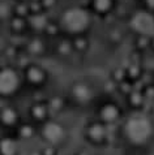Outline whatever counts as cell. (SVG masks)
Segmentation results:
<instances>
[{
	"mask_svg": "<svg viewBox=\"0 0 154 155\" xmlns=\"http://www.w3.org/2000/svg\"><path fill=\"white\" fill-rule=\"evenodd\" d=\"M64 25L72 31H80L88 25V13L82 9H71L64 15Z\"/></svg>",
	"mask_w": 154,
	"mask_h": 155,
	"instance_id": "6da1fadb",
	"label": "cell"
},
{
	"mask_svg": "<svg viewBox=\"0 0 154 155\" xmlns=\"http://www.w3.org/2000/svg\"><path fill=\"white\" fill-rule=\"evenodd\" d=\"M132 26L139 33L145 35H153L154 34V18L152 15L146 12H139L132 20Z\"/></svg>",
	"mask_w": 154,
	"mask_h": 155,
	"instance_id": "7a4b0ae2",
	"label": "cell"
},
{
	"mask_svg": "<svg viewBox=\"0 0 154 155\" xmlns=\"http://www.w3.org/2000/svg\"><path fill=\"white\" fill-rule=\"evenodd\" d=\"M18 86V77L16 72L11 69H4L0 72V94L9 95Z\"/></svg>",
	"mask_w": 154,
	"mask_h": 155,
	"instance_id": "3957f363",
	"label": "cell"
},
{
	"mask_svg": "<svg viewBox=\"0 0 154 155\" xmlns=\"http://www.w3.org/2000/svg\"><path fill=\"white\" fill-rule=\"evenodd\" d=\"M45 138L51 142V143H58L59 141L63 140L64 137V130L63 128L56 123H49L46 124L43 128V132H42Z\"/></svg>",
	"mask_w": 154,
	"mask_h": 155,
	"instance_id": "277c9868",
	"label": "cell"
},
{
	"mask_svg": "<svg viewBox=\"0 0 154 155\" xmlns=\"http://www.w3.org/2000/svg\"><path fill=\"white\" fill-rule=\"evenodd\" d=\"M18 154V146L16 141L9 138V137H4L0 140V155H17Z\"/></svg>",
	"mask_w": 154,
	"mask_h": 155,
	"instance_id": "5b68a950",
	"label": "cell"
},
{
	"mask_svg": "<svg viewBox=\"0 0 154 155\" xmlns=\"http://www.w3.org/2000/svg\"><path fill=\"white\" fill-rule=\"evenodd\" d=\"M17 120V114L13 108H11V107H5V108L2 110V112H0V121H2L4 125H13Z\"/></svg>",
	"mask_w": 154,
	"mask_h": 155,
	"instance_id": "8992f818",
	"label": "cell"
},
{
	"mask_svg": "<svg viewBox=\"0 0 154 155\" xmlns=\"http://www.w3.org/2000/svg\"><path fill=\"white\" fill-rule=\"evenodd\" d=\"M73 91H75V95L79 98L80 101H85V99L89 98V90L86 86H84V85H77Z\"/></svg>",
	"mask_w": 154,
	"mask_h": 155,
	"instance_id": "52a82bcc",
	"label": "cell"
},
{
	"mask_svg": "<svg viewBox=\"0 0 154 155\" xmlns=\"http://www.w3.org/2000/svg\"><path fill=\"white\" fill-rule=\"evenodd\" d=\"M29 78H30L33 82H39V81L43 78V74H42V72L38 69V68H32V69L29 71Z\"/></svg>",
	"mask_w": 154,
	"mask_h": 155,
	"instance_id": "ba28073f",
	"label": "cell"
},
{
	"mask_svg": "<svg viewBox=\"0 0 154 155\" xmlns=\"http://www.w3.org/2000/svg\"><path fill=\"white\" fill-rule=\"evenodd\" d=\"M110 7V0H95V8L98 11H106Z\"/></svg>",
	"mask_w": 154,
	"mask_h": 155,
	"instance_id": "9c48e42d",
	"label": "cell"
},
{
	"mask_svg": "<svg viewBox=\"0 0 154 155\" xmlns=\"http://www.w3.org/2000/svg\"><path fill=\"white\" fill-rule=\"evenodd\" d=\"M33 114H34L35 117L41 119V117H43V116H45L46 110L43 108V107H41V106H37V107H34V108H33Z\"/></svg>",
	"mask_w": 154,
	"mask_h": 155,
	"instance_id": "30bf717a",
	"label": "cell"
},
{
	"mask_svg": "<svg viewBox=\"0 0 154 155\" xmlns=\"http://www.w3.org/2000/svg\"><path fill=\"white\" fill-rule=\"evenodd\" d=\"M9 13V8L7 4H0V17H5Z\"/></svg>",
	"mask_w": 154,
	"mask_h": 155,
	"instance_id": "8fae6325",
	"label": "cell"
},
{
	"mask_svg": "<svg viewBox=\"0 0 154 155\" xmlns=\"http://www.w3.org/2000/svg\"><path fill=\"white\" fill-rule=\"evenodd\" d=\"M21 134L22 137H30L32 136V128L30 127H24L21 129Z\"/></svg>",
	"mask_w": 154,
	"mask_h": 155,
	"instance_id": "7c38bea8",
	"label": "cell"
},
{
	"mask_svg": "<svg viewBox=\"0 0 154 155\" xmlns=\"http://www.w3.org/2000/svg\"><path fill=\"white\" fill-rule=\"evenodd\" d=\"M32 51H34V52H37V51H39L41 50V45H39V42H33L32 43Z\"/></svg>",
	"mask_w": 154,
	"mask_h": 155,
	"instance_id": "4fadbf2b",
	"label": "cell"
},
{
	"mask_svg": "<svg viewBox=\"0 0 154 155\" xmlns=\"http://www.w3.org/2000/svg\"><path fill=\"white\" fill-rule=\"evenodd\" d=\"M148 3H150V5L154 7V0H148Z\"/></svg>",
	"mask_w": 154,
	"mask_h": 155,
	"instance_id": "5bb4252c",
	"label": "cell"
},
{
	"mask_svg": "<svg viewBox=\"0 0 154 155\" xmlns=\"http://www.w3.org/2000/svg\"><path fill=\"white\" fill-rule=\"evenodd\" d=\"M3 48V41H2V38H0V51H2Z\"/></svg>",
	"mask_w": 154,
	"mask_h": 155,
	"instance_id": "9a60e30c",
	"label": "cell"
}]
</instances>
